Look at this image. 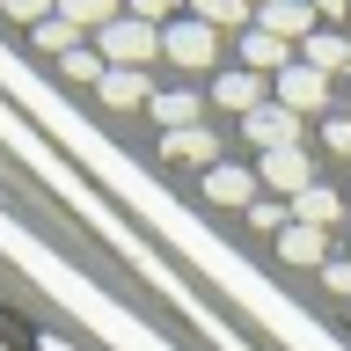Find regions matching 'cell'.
Returning a JSON list of instances; mask_svg holds the SVG:
<instances>
[{
	"label": "cell",
	"instance_id": "6da1fadb",
	"mask_svg": "<svg viewBox=\"0 0 351 351\" xmlns=\"http://www.w3.org/2000/svg\"><path fill=\"white\" fill-rule=\"evenodd\" d=\"M95 51L110 66H132V73H147V59H161V29L139 15H117L110 29H95Z\"/></svg>",
	"mask_w": 351,
	"mask_h": 351
},
{
	"label": "cell",
	"instance_id": "7a4b0ae2",
	"mask_svg": "<svg viewBox=\"0 0 351 351\" xmlns=\"http://www.w3.org/2000/svg\"><path fill=\"white\" fill-rule=\"evenodd\" d=\"M161 59H176V66H191V73H197V66H213L219 59V29H205V22H169V29H161Z\"/></svg>",
	"mask_w": 351,
	"mask_h": 351
},
{
	"label": "cell",
	"instance_id": "3957f363",
	"mask_svg": "<svg viewBox=\"0 0 351 351\" xmlns=\"http://www.w3.org/2000/svg\"><path fill=\"white\" fill-rule=\"evenodd\" d=\"M278 103L293 110V117H315V110H329V73H315L307 59H293L278 73Z\"/></svg>",
	"mask_w": 351,
	"mask_h": 351
},
{
	"label": "cell",
	"instance_id": "277c9868",
	"mask_svg": "<svg viewBox=\"0 0 351 351\" xmlns=\"http://www.w3.org/2000/svg\"><path fill=\"white\" fill-rule=\"evenodd\" d=\"M256 29H271L285 44H307L322 29V15H315V0H271V8H256Z\"/></svg>",
	"mask_w": 351,
	"mask_h": 351
},
{
	"label": "cell",
	"instance_id": "5b68a950",
	"mask_svg": "<svg viewBox=\"0 0 351 351\" xmlns=\"http://www.w3.org/2000/svg\"><path fill=\"white\" fill-rule=\"evenodd\" d=\"M256 183H271L278 197H300L307 183H315V161H307L300 147H278V154H263V161H256Z\"/></svg>",
	"mask_w": 351,
	"mask_h": 351
},
{
	"label": "cell",
	"instance_id": "8992f818",
	"mask_svg": "<svg viewBox=\"0 0 351 351\" xmlns=\"http://www.w3.org/2000/svg\"><path fill=\"white\" fill-rule=\"evenodd\" d=\"M241 132H249V139H256L263 154H278V147H300V117H293L285 103H263V110H249V117H241Z\"/></svg>",
	"mask_w": 351,
	"mask_h": 351
},
{
	"label": "cell",
	"instance_id": "52a82bcc",
	"mask_svg": "<svg viewBox=\"0 0 351 351\" xmlns=\"http://www.w3.org/2000/svg\"><path fill=\"white\" fill-rule=\"evenodd\" d=\"M293 59H300V44L271 37V29H241V66H249V73H271V81H278Z\"/></svg>",
	"mask_w": 351,
	"mask_h": 351
},
{
	"label": "cell",
	"instance_id": "ba28073f",
	"mask_svg": "<svg viewBox=\"0 0 351 351\" xmlns=\"http://www.w3.org/2000/svg\"><path fill=\"white\" fill-rule=\"evenodd\" d=\"M161 154L183 161V169H213V161H219V139L205 125H183V132H161Z\"/></svg>",
	"mask_w": 351,
	"mask_h": 351
},
{
	"label": "cell",
	"instance_id": "9c48e42d",
	"mask_svg": "<svg viewBox=\"0 0 351 351\" xmlns=\"http://www.w3.org/2000/svg\"><path fill=\"white\" fill-rule=\"evenodd\" d=\"M205 197H213V205H256V169L213 161V169H205Z\"/></svg>",
	"mask_w": 351,
	"mask_h": 351
},
{
	"label": "cell",
	"instance_id": "30bf717a",
	"mask_svg": "<svg viewBox=\"0 0 351 351\" xmlns=\"http://www.w3.org/2000/svg\"><path fill=\"white\" fill-rule=\"evenodd\" d=\"M213 103H219V110H241V117H249V110H263V73L227 66V73L213 81Z\"/></svg>",
	"mask_w": 351,
	"mask_h": 351
},
{
	"label": "cell",
	"instance_id": "8fae6325",
	"mask_svg": "<svg viewBox=\"0 0 351 351\" xmlns=\"http://www.w3.org/2000/svg\"><path fill=\"white\" fill-rule=\"evenodd\" d=\"M154 117H161V132H183V125H205V95L197 88H169V95H154Z\"/></svg>",
	"mask_w": 351,
	"mask_h": 351
},
{
	"label": "cell",
	"instance_id": "7c38bea8",
	"mask_svg": "<svg viewBox=\"0 0 351 351\" xmlns=\"http://www.w3.org/2000/svg\"><path fill=\"white\" fill-rule=\"evenodd\" d=\"M95 88H103V103H110V110H147V103H154L147 73H132V66H110Z\"/></svg>",
	"mask_w": 351,
	"mask_h": 351
},
{
	"label": "cell",
	"instance_id": "4fadbf2b",
	"mask_svg": "<svg viewBox=\"0 0 351 351\" xmlns=\"http://www.w3.org/2000/svg\"><path fill=\"white\" fill-rule=\"evenodd\" d=\"M300 59L315 66V73H351V37L344 29H315V37L300 44Z\"/></svg>",
	"mask_w": 351,
	"mask_h": 351
},
{
	"label": "cell",
	"instance_id": "5bb4252c",
	"mask_svg": "<svg viewBox=\"0 0 351 351\" xmlns=\"http://www.w3.org/2000/svg\"><path fill=\"white\" fill-rule=\"evenodd\" d=\"M337 213H344V197L329 191V183H307V191L293 197V219H300V227H329Z\"/></svg>",
	"mask_w": 351,
	"mask_h": 351
},
{
	"label": "cell",
	"instance_id": "9a60e30c",
	"mask_svg": "<svg viewBox=\"0 0 351 351\" xmlns=\"http://www.w3.org/2000/svg\"><path fill=\"white\" fill-rule=\"evenodd\" d=\"M37 51H44V59H66V51H81V22L44 15V22H37Z\"/></svg>",
	"mask_w": 351,
	"mask_h": 351
},
{
	"label": "cell",
	"instance_id": "2e32d148",
	"mask_svg": "<svg viewBox=\"0 0 351 351\" xmlns=\"http://www.w3.org/2000/svg\"><path fill=\"white\" fill-rule=\"evenodd\" d=\"M278 249H285V263H322L329 234H322V227H300V219H293V227L278 234Z\"/></svg>",
	"mask_w": 351,
	"mask_h": 351
},
{
	"label": "cell",
	"instance_id": "e0dca14e",
	"mask_svg": "<svg viewBox=\"0 0 351 351\" xmlns=\"http://www.w3.org/2000/svg\"><path fill=\"white\" fill-rule=\"evenodd\" d=\"M191 15L205 22V29H241L256 8H249V0H191Z\"/></svg>",
	"mask_w": 351,
	"mask_h": 351
},
{
	"label": "cell",
	"instance_id": "ac0fdd59",
	"mask_svg": "<svg viewBox=\"0 0 351 351\" xmlns=\"http://www.w3.org/2000/svg\"><path fill=\"white\" fill-rule=\"evenodd\" d=\"M66 22H81V29H110L117 22V0H59Z\"/></svg>",
	"mask_w": 351,
	"mask_h": 351
},
{
	"label": "cell",
	"instance_id": "d6986e66",
	"mask_svg": "<svg viewBox=\"0 0 351 351\" xmlns=\"http://www.w3.org/2000/svg\"><path fill=\"white\" fill-rule=\"evenodd\" d=\"M59 73H66V81H103L110 66H103V51H95V44H81V51H66V59H59Z\"/></svg>",
	"mask_w": 351,
	"mask_h": 351
},
{
	"label": "cell",
	"instance_id": "ffe728a7",
	"mask_svg": "<svg viewBox=\"0 0 351 351\" xmlns=\"http://www.w3.org/2000/svg\"><path fill=\"white\" fill-rule=\"evenodd\" d=\"M322 147L337 161H351V117H322Z\"/></svg>",
	"mask_w": 351,
	"mask_h": 351
},
{
	"label": "cell",
	"instance_id": "44dd1931",
	"mask_svg": "<svg viewBox=\"0 0 351 351\" xmlns=\"http://www.w3.org/2000/svg\"><path fill=\"white\" fill-rule=\"evenodd\" d=\"M15 22H44V15H59V0H0Z\"/></svg>",
	"mask_w": 351,
	"mask_h": 351
},
{
	"label": "cell",
	"instance_id": "7402d4cb",
	"mask_svg": "<svg viewBox=\"0 0 351 351\" xmlns=\"http://www.w3.org/2000/svg\"><path fill=\"white\" fill-rule=\"evenodd\" d=\"M249 219H256L263 234H271V227H293V219H285V205H278V197H256V205H249Z\"/></svg>",
	"mask_w": 351,
	"mask_h": 351
},
{
	"label": "cell",
	"instance_id": "603a6c76",
	"mask_svg": "<svg viewBox=\"0 0 351 351\" xmlns=\"http://www.w3.org/2000/svg\"><path fill=\"white\" fill-rule=\"evenodd\" d=\"M125 8H132L139 22H154V29H169V8H176V0H125Z\"/></svg>",
	"mask_w": 351,
	"mask_h": 351
},
{
	"label": "cell",
	"instance_id": "cb8c5ba5",
	"mask_svg": "<svg viewBox=\"0 0 351 351\" xmlns=\"http://www.w3.org/2000/svg\"><path fill=\"white\" fill-rule=\"evenodd\" d=\"M315 15H322L329 29H344V22H351V0H315Z\"/></svg>",
	"mask_w": 351,
	"mask_h": 351
},
{
	"label": "cell",
	"instance_id": "d4e9b609",
	"mask_svg": "<svg viewBox=\"0 0 351 351\" xmlns=\"http://www.w3.org/2000/svg\"><path fill=\"white\" fill-rule=\"evenodd\" d=\"M322 285L329 293H351V263H322Z\"/></svg>",
	"mask_w": 351,
	"mask_h": 351
},
{
	"label": "cell",
	"instance_id": "484cf974",
	"mask_svg": "<svg viewBox=\"0 0 351 351\" xmlns=\"http://www.w3.org/2000/svg\"><path fill=\"white\" fill-rule=\"evenodd\" d=\"M249 8H271V0H249Z\"/></svg>",
	"mask_w": 351,
	"mask_h": 351
},
{
	"label": "cell",
	"instance_id": "4316f807",
	"mask_svg": "<svg viewBox=\"0 0 351 351\" xmlns=\"http://www.w3.org/2000/svg\"><path fill=\"white\" fill-rule=\"evenodd\" d=\"M344 110H351V88H344Z\"/></svg>",
	"mask_w": 351,
	"mask_h": 351
}]
</instances>
